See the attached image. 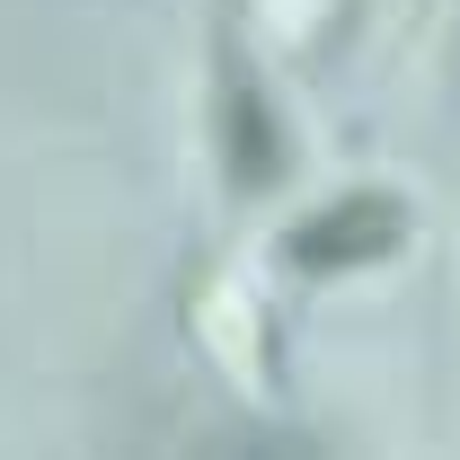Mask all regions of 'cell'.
I'll return each mask as SVG.
<instances>
[{
  "label": "cell",
  "mask_w": 460,
  "mask_h": 460,
  "mask_svg": "<svg viewBox=\"0 0 460 460\" xmlns=\"http://www.w3.org/2000/svg\"><path fill=\"white\" fill-rule=\"evenodd\" d=\"M407 230L416 222L390 186H354V195H337V204H319L284 230V257L301 275H354V266H390L407 248Z\"/></svg>",
  "instance_id": "cell-1"
},
{
  "label": "cell",
  "mask_w": 460,
  "mask_h": 460,
  "mask_svg": "<svg viewBox=\"0 0 460 460\" xmlns=\"http://www.w3.org/2000/svg\"><path fill=\"white\" fill-rule=\"evenodd\" d=\"M213 142H222V169L239 195H266L275 177L292 169V142L284 124H275V107H266V89L239 71V62H222V107H213Z\"/></svg>",
  "instance_id": "cell-2"
},
{
  "label": "cell",
  "mask_w": 460,
  "mask_h": 460,
  "mask_svg": "<svg viewBox=\"0 0 460 460\" xmlns=\"http://www.w3.org/2000/svg\"><path fill=\"white\" fill-rule=\"evenodd\" d=\"M257 460H301V452H257Z\"/></svg>",
  "instance_id": "cell-3"
}]
</instances>
